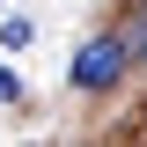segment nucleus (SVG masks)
Returning a JSON list of instances; mask_svg holds the SVG:
<instances>
[{"mask_svg":"<svg viewBox=\"0 0 147 147\" xmlns=\"http://www.w3.org/2000/svg\"><path fill=\"white\" fill-rule=\"evenodd\" d=\"M125 59H132L125 37H96V44H81V52H74V88H110V81L125 74Z\"/></svg>","mask_w":147,"mask_h":147,"instance_id":"nucleus-1","label":"nucleus"},{"mask_svg":"<svg viewBox=\"0 0 147 147\" xmlns=\"http://www.w3.org/2000/svg\"><path fill=\"white\" fill-rule=\"evenodd\" d=\"M0 44H7V52L37 44V22H30V15H7V22H0Z\"/></svg>","mask_w":147,"mask_h":147,"instance_id":"nucleus-2","label":"nucleus"},{"mask_svg":"<svg viewBox=\"0 0 147 147\" xmlns=\"http://www.w3.org/2000/svg\"><path fill=\"white\" fill-rule=\"evenodd\" d=\"M15 96H22V81H15V66L0 59V103H15Z\"/></svg>","mask_w":147,"mask_h":147,"instance_id":"nucleus-3","label":"nucleus"},{"mask_svg":"<svg viewBox=\"0 0 147 147\" xmlns=\"http://www.w3.org/2000/svg\"><path fill=\"white\" fill-rule=\"evenodd\" d=\"M132 59L147 66V15H140V37H132Z\"/></svg>","mask_w":147,"mask_h":147,"instance_id":"nucleus-4","label":"nucleus"}]
</instances>
